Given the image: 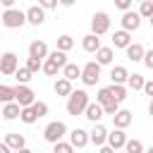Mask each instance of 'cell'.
<instances>
[{"instance_id":"6da1fadb","label":"cell","mask_w":153,"mask_h":153,"mask_svg":"<svg viewBox=\"0 0 153 153\" xmlns=\"http://www.w3.org/2000/svg\"><path fill=\"white\" fill-rule=\"evenodd\" d=\"M88 103H91V100H88V93H86L84 88H76V91H72V93L67 96V112H69L72 117L84 115V110H86Z\"/></svg>"},{"instance_id":"7a4b0ae2","label":"cell","mask_w":153,"mask_h":153,"mask_svg":"<svg viewBox=\"0 0 153 153\" xmlns=\"http://www.w3.org/2000/svg\"><path fill=\"white\" fill-rule=\"evenodd\" d=\"M26 22H29L26 12L14 10V7H5V12H2V26L5 29H22Z\"/></svg>"},{"instance_id":"3957f363","label":"cell","mask_w":153,"mask_h":153,"mask_svg":"<svg viewBox=\"0 0 153 153\" xmlns=\"http://www.w3.org/2000/svg\"><path fill=\"white\" fill-rule=\"evenodd\" d=\"M100 62L98 60H91V62H86L84 67H81V81H84V86H96L98 84V79H100Z\"/></svg>"},{"instance_id":"277c9868","label":"cell","mask_w":153,"mask_h":153,"mask_svg":"<svg viewBox=\"0 0 153 153\" xmlns=\"http://www.w3.org/2000/svg\"><path fill=\"white\" fill-rule=\"evenodd\" d=\"M65 134H67V124H65V122H60V120L48 122V124H45V129H43V139H45L48 143H57Z\"/></svg>"},{"instance_id":"5b68a950","label":"cell","mask_w":153,"mask_h":153,"mask_svg":"<svg viewBox=\"0 0 153 153\" xmlns=\"http://www.w3.org/2000/svg\"><path fill=\"white\" fill-rule=\"evenodd\" d=\"M91 31L98 33V36H103V33L110 31V17H108V12H96L91 17Z\"/></svg>"},{"instance_id":"8992f818","label":"cell","mask_w":153,"mask_h":153,"mask_svg":"<svg viewBox=\"0 0 153 153\" xmlns=\"http://www.w3.org/2000/svg\"><path fill=\"white\" fill-rule=\"evenodd\" d=\"M14 93H17V96H14V100H17L22 108H24V105H33V103H36V93H33L26 84H17V86H14Z\"/></svg>"},{"instance_id":"52a82bcc","label":"cell","mask_w":153,"mask_h":153,"mask_svg":"<svg viewBox=\"0 0 153 153\" xmlns=\"http://www.w3.org/2000/svg\"><path fill=\"white\" fill-rule=\"evenodd\" d=\"M19 69V57L14 55V53H5L2 57H0V72L5 74V76H10V74H14Z\"/></svg>"},{"instance_id":"ba28073f","label":"cell","mask_w":153,"mask_h":153,"mask_svg":"<svg viewBox=\"0 0 153 153\" xmlns=\"http://www.w3.org/2000/svg\"><path fill=\"white\" fill-rule=\"evenodd\" d=\"M141 12H131V10H127L124 14H122V29H127V31H136L139 26H141Z\"/></svg>"},{"instance_id":"9c48e42d","label":"cell","mask_w":153,"mask_h":153,"mask_svg":"<svg viewBox=\"0 0 153 153\" xmlns=\"http://www.w3.org/2000/svg\"><path fill=\"white\" fill-rule=\"evenodd\" d=\"M88 134H91V143H93V146L100 148V146L108 143V129H105L100 122H93V129H91Z\"/></svg>"},{"instance_id":"30bf717a","label":"cell","mask_w":153,"mask_h":153,"mask_svg":"<svg viewBox=\"0 0 153 153\" xmlns=\"http://www.w3.org/2000/svg\"><path fill=\"white\" fill-rule=\"evenodd\" d=\"M69 141H72L76 148H86V146L91 143V134H88L86 129L76 127V129H72V131H69Z\"/></svg>"},{"instance_id":"8fae6325","label":"cell","mask_w":153,"mask_h":153,"mask_svg":"<svg viewBox=\"0 0 153 153\" xmlns=\"http://www.w3.org/2000/svg\"><path fill=\"white\" fill-rule=\"evenodd\" d=\"M26 19H29V24L41 26V24L45 22V7H43V5H31V7L26 10Z\"/></svg>"},{"instance_id":"7c38bea8","label":"cell","mask_w":153,"mask_h":153,"mask_svg":"<svg viewBox=\"0 0 153 153\" xmlns=\"http://www.w3.org/2000/svg\"><path fill=\"white\" fill-rule=\"evenodd\" d=\"M103 115H105V108H103V103H88L86 105V110H84V117L88 120V122H100L103 120Z\"/></svg>"},{"instance_id":"4fadbf2b","label":"cell","mask_w":153,"mask_h":153,"mask_svg":"<svg viewBox=\"0 0 153 153\" xmlns=\"http://www.w3.org/2000/svg\"><path fill=\"white\" fill-rule=\"evenodd\" d=\"M108 143L115 148V151H120V148H124L127 146V134H124V129H120V127H115L110 134H108Z\"/></svg>"},{"instance_id":"5bb4252c","label":"cell","mask_w":153,"mask_h":153,"mask_svg":"<svg viewBox=\"0 0 153 153\" xmlns=\"http://www.w3.org/2000/svg\"><path fill=\"white\" fill-rule=\"evenodd\" d=\"M29 55L45 60V57L50 55V50H48V43H45V41H31V43H29Z\"/></svg>"},{"instance_id":"9a60e30c","label":"cell","mask_w":153,"mask_h":153,"mask_svg":"<svg viewBox=\"0 0 153 153\" xmlns=\"http://www.w3.org/2000/svg\"><path fill=\"white\" fill-rule=\"evenodd\" d=\"M124 50H127V60H131V62H143L146 50H143V45H141V43H129Z\"/></svg>"},{"instance_id":"2e32d148","label":"cell","mask_w":153,"mask_h":153,"mask_svg":"<svg viewBox=\"0 0 153 153\" xmlns=\"http://www.w3.org/2000/svg\"><path fill=\"white\" fill-rule=\"evenodd\" d=\"M131 120H134V115H131L129 110H117V112L112 115V124L120 127V129H127V127L131 124Z\"/></svg>"},{"instance_id":"e0dca14e","label":"cell","mask_w":153,"mask_h":153,"mask_svg":"<svg viewBox=\"0 0 153 153\" xmlns=\"http://www.w3.org/2000/svg\"><path fill=\"white\" fill-rule=\"evenodd\" d=\"M53 91H55V96H69L74 88H72V79H67V76H60L55 84H53Z\"/></svg>"},{"instance_id":"ac0fdd59","label":"cell","mask_w":153,"mask_h":153,"mask_svg":"<svg viewBox=\"0 0 153 153\" xmlns=\"http://www.w3.org/2000/svg\"><path fill=\"white\" fill-rule=\"evenodd\" d=\"M131 31H127V29H120V31H115L112 33V45L115 48H127L129 43H131V36H129Z\"/></svg>"},{"instance_id":"d6986e66","label":"cell","mask_w":153,"mask_h":153,"mask_svg":"<svg viewBox=\"0 0 153 153\" xmlns=\"http://www.w3.org/2000/svg\"><path fill=\"white\" fill-rule=\"evenodd\" d=\"M19 115H22V105H19L17 100H10V103L2 105V117H5V120H17Z\"/></svg>"},{"instance_id":"ffe728a7","label":"cell","mask_w":153,"mask_h":153,"mask_svg":"<svg viewBox=\"0 0 153 153\" xmlns=\"http://www.w3.org/2000/svg\"><path fill=\"white\" fill-rule=\"evenodd\" d=\"M81 48L86 50V53H96L98 48H100V38H98V33H88V36H84V41H81Z\"/></svg>"},{"instance_id":"44dd1931","label":"cell","mask_w":153,"mask_h":153,"mask_svg":"<svg viewBox=\"0 0 153 153\" xmlns=\"http://www.w3.org/2000/svg\"><path fill=\"white\" fill-rule=\"evenodd\" d=\"M127 79H129L127 67L117 65V67H112V69H110V81H112V84H127Z\"/></svg>"},{"instance_id":"7402d4cb","label":"cell","mask_w":153,"mask_h":153,"mask_svg":"<svg viewBox=\"0 0 153 153\" xmlns=\"http://www.w3.org/2000/svg\"><path fill=\"white\" fill-rule=\"evenodd\" d=\"M5 141H7V143L12 146V151H17V153H19V151H26V139H24L22 134H7Z\"/></svg>"},{"instance_id":"603a6c76","label":"cell","mask_w":153,"mask_h":153,"mask_svg":"<svg viewBox=\"0 0 153 153\" xmlns=\"http://www.w3.org/2000/svg\"><path fill=\"white\" fill-rule=\"evenodd\" d=\"M60 69H62V65H60L57 60H53L50 55H48V57L43 60V74H48V76H55V74H57Z\"/></svg>"},{"instance_id":"cb8c5ba5","label":"cell","mask_w":153,"mask_h":153,"mask_svg":"<svg viewBox=\"0 0 153 153\" xmlns=\"http://www.w3.org/2000/svg\"><path fill=\"white\" fill-rule=\"evenodd\" d=\"M62 76H67V79H81V67L79 65H74V62H67L65 67H62Z\"/></svg>"},{"instance_id":"d4e9b609","label":"cell","mask_w":153,"mask_h":153,"mask_svg":"<svg viewBox=\"0 0 153 153\" xmlns=\"http://www.w3.org/2000/svg\"><path fill=\"white\" fill-rule=\"evenodd\" d=\"M19 120H22L24 124H33V122H36V120H41V117L36 115L33 105H24V108H22V115H19Z\"/></svg>"},{"instance_id":"484cf974","label":"cell","mask_w":153,"mask_h":153,"mask_svg":"<svg viewBox=\"0 0 153 153\" xmlns=\"http://www.w3.org/2000/svg\"><path fill=\"white\" fill-rule=\"evenodd\" d=\"M96 60H98L100 65H110V62H112V48L100 45V48L96 50Z\"/></svg>"},{"instance_id":"4316f807","label":"cell","mask_w":153,"mask_h":153,"mask_svg":"<svg viewBox=\"0 0 153 153\" xmlns=\"http://www.w3.org/2000/svg\"><path fill=\"white\" fill-rule=\"evenodd\" d=\"M127 86L129 88H134V91H143V86H146V79L141 76V74H129V79H127Z\"/></svg>"},{"instance_id":"83f0119b","label":"cell","mask_w":153,"mask_h":153,"mask_svg":"<svg viewBox=\"0 0 153 153\" xmlns=\"http://www.w3.org/2000/svg\"><path fill=\"white\" fill-rule=\"evenodd\" d=\"M14 76H17V81H19V84H29V81H31V76H33V72L24 65V67H19V69L14 72Z\"/></svg>"},{"instance_id":"f1b7e54d","label":"cell","mask_w":153,"mask_h":153,"mask_svg":"<svg viewBox=\"0 0 153 153\" xmlns=\"http://www.w3.org/2000/svg\"><path fill=\"white\" fill-rule=\"evenodd\" d=\"M57 48H60V50H65V53H67V50H72V48H74V38H72L69 33H62V36L57 38Z\"/></svg>"},{"instance_id":"f546056e","label":"cell","mask_w":153,"mask_h":153,"mask_svg":"<svg viewBox=\"0 0 153 153\" xmlns=\"http://www.w3.org/2000/svg\"><path fill=\"white\" fill-rule=\"evenodd\" d=\"M110 91H112V96H115L120 103L127 98V86H124V84H110Z\"/></svg>"},{"instance_id":"4dcf8cb0","label":"cell","mask_w":153,"mask_h":153,"mask_svg":"<svg viewBox=\"0 0 153 153\" xmlns=\"http://www.w3.org/2000/svg\"><path fill=\"white\" fill-rule=\"evenodd\" d=\"M14 96H17V93H14V86H5V84L0 86V100H2V103L14 100Z\"/></svg>"},{"instance_id":"1f68e13d","label":"cell","mask_w":153,"mask_h":153,"mask_svg":"<svg viewBox=\"0 0 153 153\" xmlns=\"http://www.w3.org/2000/svg\"><path fill=\"white\" fill-rule=\"evenodd\" d=\"M139 12H141V17H143V19H151V17H153V0H141Z\"/></svg>"},{"instance_id":"d6a6232c","label":"cell","mask_w":153,"mask_h":153,"mask_svg":"<svg viewBox=\"0 0 153 153\" xmlns=\"http://www.w3.org/2000/svg\"><path fill=\"white\" fill-rule=\"evenodd\" d=\"M26 67L36 74V72H43V60L41 57H33V55H29V60H26Z\"/></svg>"},{"instance_id":"836d02e7","label":"cell","mask_w":153,"mask_h":153,"mask_svg":"<svg viewBox=\"0 0 153 153\" xmlns=\"http://www.w3.org/2000/svg\"><path fill=\"white\" fill-rule=\"evenodd\" d=\"M74 148H76V146H74L72 141H69V143H65L62 139H60L57 143H53V151H55V153H72Z\"/></svg>"},{"instance_id":"e575fe53","label":"cell","mask_w":153,"mask_h":153,"mask_svg":"<svg viewBox=\"0 0 153 153\" xmlns=\"http://www.w3.org/2000/svg\"><path fill=\"white\" fill-rule=\"evenodd\" d=\"M124 151H127V153H141V151H143V143H141V141H136V139H127Z\"/></svg>"},{"instance_id":"d590c367","label":"cell","mask_w":153,"mask_h":153,"mask_svg":"<svg viewBox=\"0 0 153 153\" xmlns=\"http://www.w3.org/2000/svg\"><path fill=\"white\" fill-rule=\"evenodd\" d=\"M112 98H115V96H112V91H110V86H105V88H100V91H98V96H96V100H98V103H103V105H105L108 100H112Z\"/></svg>"},{"instance_id":"8d00e7d4","label":"cell","mask_w":153,"mask_h":153,"mask_svg":"<svg viewBox=\"0 0 153 153\" xmlns=\"http://www.w3.org/2000/svg\"><path fill=\"white\" fill-rule=\"evenodd\" d=\"M103 108H105V115H110V117H112V115L120 110V100H117V98H112V100H108Z\"/></svg>"},{"instance_id":"74e56055","label":"cell","mask_w":153,"mask_h":153,"mask_svg":"<svg viewBox=\"0 0 153 153\" xmlns=\"http://www.w3.org/2000/svg\"><path fill=\"white\" fill-rule=\"evenodd\" d=\"M33 110H36V115H38V117H45V115H48V103L36 100V103H33Z\"/></svg>"},{"instance_id":"f35d334b","label":"cell","mask_w":153,"mask_h":153,"mask_svg":"<svg viewBox=\"0 0 153 153\" xmlns=\"http://www.w3.org/2000/svg\"><path fill=\"white\" fill-rule=\"evenodd\" d=\"M131 2H134V0H115V5H117V10H122V12H127V10L131 7Z\"/></svg>"},{"instance_id":"ab89813d","label":"cell","mask_w":153,"mask_h":153,"mask_svg":"<svg viewBox=\"0 0 153 153\" xmlns=\"http://www.w3.org/2000/svg\"><path fill=\"white\" fill-rule=\"evenodd\" d=\"M38 5H43L45 10H55L60 5V0H38Z\"/></svg>"},{"instance_id":"60d3db41","label":"cell","mask_w":153,"mask_h":153,"mask_svg":"<svg viewBox=\"0 0 153 153\" xmlns=\"http://www.w3.org/2000/svg\"><path fill=\"white\" fill-rule=\"evenodd\" d=\"M143 65H146L148 69H153V50H146V55H143Z\"/></svg>"},{"instance_id":"b9f144b4","label":"cell","mask_w":153,"mask_h":153,"mask_svg":"<svg viewBox=\"0 0 153 153\" xmlns=\"http://www.w3.org/2000/svg\"><path fill=\"white\" fill-rule=\"evenodd\" d=\"M143 93L153 98V81H146V86H143Z\"/></svg>"},{"instance_id":"7bdbcfd3","label":"cell","mask_w":153,"mask_h":153,"mask_svg":"<svg viewBox=\"0 0 153 153\" xmlns=\"http://www.w3.org/2000/svg\"><path fill=\"white\" fill-rule=\"evenodd\" d=\"M76 0H60V5H65V7H72Z\"/></svg>"},{"instance_id":"ee69618b","label":"cell","mask_w":153,"mask_h":153,"mask_svg":"<svg viewBox=\"0 0 153 153\" xmlns=\"http://www.w3.org/2000/svg\"><path fill=\"white\" fill-rule=\"evenodd\" d=\"M0 2H2L5 7H12V5H14V0H0Z\"/></svg>"},{"instance_id":"f6af8a7d","label":"cell","mask_w":153,"mask_h":153,"mask_svg":"<svg viewBox=\"0 0 153 153\" xmlns=\"http://www.w3.org/2000/svg\"><path fill=\"white\" fill-rule=\"evenodd\" d=\"M148 115L153 117V98H151V105H148Z\"/></svg>"},{"instance_id":"bcb514c9","label":"cell","mask_w":153,"mask_h":153,"mask_svg":"<svg viewBox=\"0 0 153 153\" xmlns=\"http://www.w3.org/2000/svg\"><path fill=\"white\" fill-rule=\"evenodd\" d=\"M148 22H151V26H153V17H151V19H148Z\"/></svg>"},{"instance_id":"7dc6e473","label":"cell","mask_w":153,"mask_h":153,"mask_svg":"<svg viewBox=\"0 0 153 153\" xmlns=\"http://www.w3.org/2000/svg\"><path fill=\"white\" fill-rule=\"evenodd\" d=\"M139 2H141V0H139Z\"/></svg>"}]
</instances>
